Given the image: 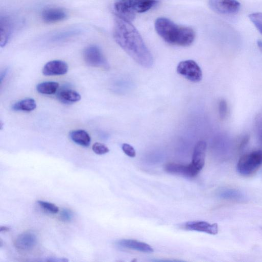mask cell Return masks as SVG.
I'll return each instance as SVG.
<instances>
[{"label": "cell", "instance_id": "e0dca14e", "mask_svg": "<svg viewBox=\"0 0 262 262\" xmlns=\"http://www.w3.org/2000/svg\"><path fill=\"white\" fill-rule=\"evenodd\" d=\"M71 139L75 143L84 147H88L91 143V137L84 130L76 129L70 133Z\"/></svg>", "mask_w": 262, "mask_h": 262}, {"label": "cell", "instance_id": "ffe728a7", "mask_svg": "<svg viewBox=\"0 0 262 262\" xmlns=\"http://www.w3.org/2000/svg\"><path fill=\"white\" fill-rule=\"evenodd\" d=\"M59 88V83L55 81H46L40 83L36 86L39 93L45 95L55 94Z\"/></svg>", "mask_w": 262, "mask_h": 262}, {"label": "cell", "instance_id": "cb8c5ba5", "mask_svg": "<svg viewBox=\"0 0 262 262\" xmlns=\"http://www.w3.org/2000/svg\"><path fill=\"white\" fill-rule=\"evenodd\" d=\"M93 151L97 155H103L109 151L108 148L104 144L96 142L92 146Z\"/></svg>", "mask_w": 262, "mask_h": 262}, {"label": "cell", "instance_id": "83f0119b", "mask_svg": "<svg viewBox=\"0 0 262 262\" xmlns=\"http://www.w3.org/2000/svg\"><path fill=\"white\" fill-rule=\"evenodd\" d=\"M73 217V213L71 210L63 209L60 213V218L63 222H69Z\"/></svg>", "mask_w": 262, "mask_h": 262}, {"label": "cell", "instance_id": "44dd1931", "mask_svg": "<svg viewBox=\"0 0 262 262\" xmlns=\"http://www.w3.org/2000/svg\"><path fill=\"white\" fill-rule=\"evenodd\" d=\"M156 0H132V6L135 12H146L157 3Z\"/></svg>", "mask_w": 262, "mask_h": 262}, {"label": "cell", "instance_id": "7c38bea8", "mask_svg": "<svg viewBox=\"0 0 262 262\" xmlns=\"http://www.w3.org/2000/svg\"><path fill=\"white\" fill-rule=\"evenodd\" d=\"M184 227L188 230L205 232L215 235L218 233V225L216 223L210 224L204 221H190L186 223Z\"/></svg>", "mask_w": 262, "mask_h": 262}, {"label": "cell", "instance_id": "7a4b0ae2", "mask_svg": "<svg viewBox=\"0 0 262 262\" xmlns=\"http://www.w3.org/2000/svg\"><path fill=\"white\" fill-rule=\"evenodd\" d=\"M155 27L158 34L171 45L188 46L194 39L195 33L191 28L178 25L165 17L157 18Z\"/></svg>", "mask_w": 262, "mask_h": 262}, {"label": "cell", "instance_id": "52a82bcc", "mask_svg": "<svg viewBox=\"0 0 262 262\" xmlns=\"http://www.w3.org/2000/svg\"><path fill=\"white\" fill-rule=\"evenodd\" d=\"M113 11L117 17L131 22L135 17L132 0H119L113 6Z\"/></svg>", "mask_w": 262, "mask_h": 262}, {"label": "cell", "instance_id": "7402d4cb", "mask_svg": "<svg viewBox=\"0 0 262 262\" xmlns=\"http://www.w3.org/2000/svg\"><path fill=\"white\" fill-rule=\"evenodd\" d=\"M249 17L258 31L262 35V12L250 14Z\"/></svg>", "mask_w": 262, "mask_h": 262}, {"label": "cell", "instance_id": "6da1fadb", "mask_svg": "<svg viewBox=\"0 0 262 262\" xmlns=\"http://www.w3.org/2000/svg\"><path fill=\"white\" fill-rule=\"evenodd\" d=\"M113 36L119 46L137 63L144 68L152 67V54L130 22L117 17L115 19Z\"/></svg>", "mask_w": 262, "mask_h": 262}, {"label": "cell", "instance_id": "f1b7e54d", "mask_svg": "<svg viewBox=\"0 0 262 262\" xmlns=\"http://www.w3.org/2000/svg\"><path fill=\"white\" fill-rule=\"evenodd\" d=\"M154 261H160V262H174V261H181V260H167V259H156L154 260Z\"/></svg>", "mask_w": 262, "mask_h": 262}, {"label": "cell", "instance_id": "5b68a950", "mask_svg": "<svg viewBox=\"0 0 262 262\" xmlns=\"http://www.w3.org/2000/svg\"><path fill=\"white\" fill-rule=\"evenodd\" d=\"M178 74L193 82H198L202 78V72L198 63L192 60L182 61L177 67Z\"/></svg>", "mask_w": 262, "mask_h": 262}, {"label": "cell", "instance_id": "d6986e66", "mask_svg": "<svg viewBox=\"0 0 262 262\" xmlns=\"http://www.w3.org/2000/svg\"><path fill=\"white\" fill-rule=\"evenodd\" d=\"M36 107V103L34 99L30 98L22 99L14 103L12 106L13 110L15 111L31 112Z\"/></svg>", "mask_w": 262, "mask_h": 262}, {"label": "cell", "instance_id": "f546056e", "mask_svg": "<svg viewBox=\"0 0 262 262\" xmlns=\"http://www.w3.org/2000/svg\"><path fill=\"white\" fill-rule=\"evenodd\" d=\"M9 230V228L6 226H1L0 228L1 232H7Z\"/></svg>", "mask_w": 262, "mask_h": 262}, {"label": "cell", "instance_id": "9a60e30c", "mask_svg": "<svg viewBox=\"0 0 262 262\" xmlns=\"http://www.w3.org/2000/svg\"><path fill=\"white\" fill-rule=\"evenodd\" d=\"M1 46L3 47L8 42L14 30L11 18L8 16H1L0 20Z\"/></svg>", "mask_w": 262, "mask_h": 262}, {"label": "cell", "instance_id": "2e32d148", "mask_svg": "<svg viewBox=\"0 0 262 262\" xmlns=\"http://www.w3.org/2000/svg\"><path fill=\"white\" fill-rule=\"evenodd\" d=\"M218 196L223 199L235 201H245L246 197L241 191L234 188H223L217 192Z\"/></svg>", "mask_w": 262, "mask_h": 262}, {"label": "cell", "instance_id": "ba28073f", "mask_svg": "<svg viewBox=\"0 0 262 262\" xmlns=\"http://www.w3.org/2000/svg\"><path fill=\"white\" fill-rule=\"evenodd\" d=\"M37 242L36 234L31 231H27L19 234L16 237L14 244L18 250L28 252L34 249Z\"/></svg>", "mask_w": 262, "mask_h": 262}, {"label": "cell", "instance_id": "603a6c76", "mask_svg": "<svg viewBox=\"0 0 262 262\" xmlns=\"http://www.w3.org/2000/svg\"><path fill=\"white\" fill-rule=\"evenodd\" d=\"M37 203L43 209L51 213L55 214L59 212V208L54 204L40 200H38Z\"/></svg>", "mask_w": 262, "mask_h": 262}, {"label": "cell", "instance_id": "9c48e42d", "mask_svg": "<svg viewBox=\"0 0 262 262\" xmlns=\"http://www.w3.org/2000/svg\"><path fill=\"white\" fill-rule=\"evenodd\" d=\"M207 145L204 141H199L193 149L190 164L198 172L202 169L205 163Z\"/></svg>", "mask_w": 262, "mask_h": 262}, {"label": "cell", "instance_id": "30bf717a", "mask_svg": "<svg viewBox=\"0 0 262 262\" xmlns=\"http://www.w3.org/2000/svg\"><path fill=\"white\" fill-rule=\"evenodd\" d=\"M164 170L169 173L180 175L188 178L196 176L198 172L190 163L184 165L174 163H169L164 166Z\"/></svg>", "mask_w": 262, "mask_h": 262}, {"label": "cell", "instance_id": "8992f818", "mask_svg": "<svg viewBox=\"0 0 262 262\" xmlns=\"http://www.w3.org/2000/svg\"><path fill=\"white\" fill-rule=\"evenodd\" d=\"M210 8L223 15H233L238 12L241 4L237 0H209Z\"/></svg>", "mask_w": 262, "mask_h": 262}, {"label": "cell", "instance_id": "4316f807", "mask_svg": "<svg viewBox=\"0 0 262 262\" xmlns=\"http://www.w3.org/2000/svg\"><path fill=\"white\" fill-rule=\"evenodd\" d=\"M122 149L123 151L127 156L130 157H135L136 156V151L134 148L130 145L127 143H123L122 145Z\"/></svg>", "mask_w": 262, "mask_h": 262}, {"label": "cell", "instance_id": "484cf974", "mask_svg": "<svg viewBox=\"0 0 262 262\" xmlns=\"http://www.w3.org/2000/svg\"><path fill=\"white\" fill-rule=\"evenodd\" d=\"M255 126L259 141L262 145V115H259L256 117Z\"/></svg>", "mask_w": 262, "mask_h": 262}, {"label": "cell", "instance_id": "d4e9b609", "mask_svg": "<svg viewBox=\"0 0 262 262\" xmlns=\"http://www.w3.org/2000/svg\"><path fill=\"white\" fill-rule=\"evenodd\" d=\"M219 116L221 119H224L228 112V105L227 102L224 99L220 101L218 105Z\"/></svg>", "mask_w": 262, "mask_h": 262}, {"label": "cell", "instance_id": "277c9868", "mask_svg": "<svg viewBox=\"0 0 262 262\" xmlns=\"http://www.w3.org/2000/svg\"><path fill=\"white\" fill-rule=\"evenodd\" d=\"M83 57L85 62L91 67L105 70L109 68L107 60L97 46L91 45L86 47L83 52Z\"/></svg>", "mask_w": 262, "mask_h": 262}, {"label": "cell", "instance_id": "3957f363", "mask_svg": "<svg viewBox=\"0 0 262 262\" xmlns=\"http://www.w3.org/2000/svg\"><path fill=\"white\" fill-rule=\"evenodd\" d=\"M262 165V150H257L246 154L239 159L237 171L243 176H249Z\"/></svg>", "mask_w": 262, "mask_h": 262}, {"label": "cell", "instance_id": "ac0fdd59", "mask_svg": "<svg viewBox=\"0 0 262 262\" xmlns=\"http://www.w3.org/2000/svg\"><path fill=\"white\" fill-rule=\"evenodd\" d=\"M58 100L65 104L77 102L81 99V95L76 91L71 90H62L57 94Z\"/></svg>", "mask_w": 262, "mask_h": 262}, {"label": "cell", "instance_id": "4dcf8cb0", "mask_svg": "<svg viewBox=\"0 0 262 262\" xmlns=\"http://www.w3.org/2000/svg\"><path fill=\"white\" fill-rule=\"evenodd\" d=\"M257 45L260 50V51L262 52V41L261 40H258L257 42Z\"/></svg>", "mask_w": 262, "mask_h": 262}, {"label": "cell", "instance_id": "4fadbf2b", "mask_svg": "<svg viewBox=\"0 0 262 262\" xmlns=\"http://www.w3.org/2000/svg\"><path fill=\"white\" fill-rule=\"evenodd\" d=\"M41 19L47 24H52L62 21L67 16L65 11L59 8H48L41 12Z\"/></svg>", "mask_w": 262, "mask_h": 262}, {"label": "cell", "instance_id": "8fae6325", "mask_svg": "<svg viewBox=\"0 0 262 262\" xmlns=\"http://www.w3.org/2000/svg\"><path fill=\"white\" fill-rule=\"evenodd\" d=\"M68 69V65L66 62L60 60H54L46 63L42 72L46 76L62 75L66 74Z\"/></svg>", "mask_w": 262, "mask_h": 262}, {"label": "cell", "instance_id": "5bb4252c", "mask_svg": "<svg viewBox=\"0 0 262 262\" xmlns=\"http://www.w3.org/2000/svg\"><path fill=\"white\" fill-rule=\"evenodd\" d=\"M120 247L133 249L144 253H152V248L148 244L139 241L131 239H122L117 242Z\"/></svg>", "mask_w": 262, "mask_h": 262}]
</instances>
